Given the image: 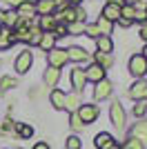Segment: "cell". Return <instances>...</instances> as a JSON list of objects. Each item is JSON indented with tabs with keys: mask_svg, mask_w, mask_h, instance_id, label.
Wrapping results in <instances>:
<instances>
[{
	"mask_svg": "<svg viewBox=\"0 0 147 149\" xmlns=\"http://www.w3.org/2000/svg\"><path fill=\"white\" fill-rule=\"evenodd\" d=\"M129 71H132V76H134L136 80H141L143 76L147 74V60L141 54H136V56L129 58Z\"/></svg>",
	"mask_w": 147,
	"mask_h": 149,
	"instance_id": "1",
	"label": "cell"
},
{
	"mask_svg": "<svg viewBox=\"0 0 147 149\" xmlns=\"http://www.w3.org/2000/svg\"><path fill=\"white\" fill-rule=\"evenodd\" d=\"M109 118H111V125L114 127H118V129H123L125 127V123H127V116H125V109H123V105L118 102V100H114L109 107Z\"/></svg>",
	"mask_w": 147,
	"mask_h": 149,
	"instance_id": "2",
	"label": "cell"
},
{
	"mask_svg": "<svg viewBox=\"0 0 147 149\" xmlns=\"http://www.w3.org/2000/svg\"><path fill=\"white\" fill-rule=\"evenodd\" d=\"M47 60H49V67L60 69V67H65V62H67V51L60 49V47H54L51 51H47Z\"/></svg>",
	"mask_w": 147,
	"mask_h": 149,
	"instance_id": "3",
	"label": "cell"
},
{
	"mask_svg": "<svg viewBox=\"0 0 147 149\" xmlns=\"http://www.w3.org/2000/svg\"><path fill=\"white\" fill-rule=\"evenodd\" d=\"M76 113H78V118H80L83 125H92L98 118V107L96 105H80V109Z\"/></svg>",
	"mask_w": 147,
	"mask_h": 149,
	"instance_id": "4",
	"label": "cell"
},
{
	"mask_svg": "<svg viewBox=\"0 0 147 149\" xmlns=\"http://www.w3.org/2000/svg\"><path fill=\"white\" fill-rule=\"evenodd\" d=\"M111 91H114V87H111V82L107 80V78H103L100 82H96V87H94V98L96 100H105L109 98Z\"/></svg>",
	"mask_w": 147,
	"mask_h": 149,
	"instance_id": "5",
	"label": "cell"
},
{
	"mask_svg": "<svg viewBox=\"0 0 147 149\" xmlns=\"http://www.w3.org/2000/svg\"><path fill=\"white\" fill-rule=\"evenodd\" d=\"M31 62H34L31 51H22V54L16 58V71H18V74H27L29 67H31Z\"/></svg>",
	"mask_w": 147,
	"mask_h": 149,
	"instance_id": "6",
	"label": "cell"
},
{
	"mask_svg": "<svg viewBox=\"0 0 147 149\" xmlns=\"http://www.w3.org/2000/svg\"><path fill=\"white\" fill-rule=\"evenodd\" d=\"M80 105H83V98H80V93L78 91H74V93H65V109L71 113H76L80 109Z\"/></svg>",
	"mask_w": 147,
	"mask_h": 149,
	"instance_id": "7",
	"label": "cell"
},
{
	"mask_svg": "<svg viewBox=\"0 0 147 149\" xmlns=\"http://www.w3.org/2000/svg\"><path fill=\"white\" fill-rule=\"evenodd\" d=\"M85 82H87V78H85V69H80V67H76V69H71V87L76 89V91H83V87H85Z\"/></svg>",
	"mask_w": 147,
	"mask_h": 149,
	"instance_id": "8",
	"label": "cell"
},
{
	"mask_svg": "<svg viewBox=\"0 0 147 149\" xmlns=\"http://www.w3.org/2000/svg\"><path fill=\"white\" fill-rule=\"evenodd\" d=\"M105 20H109V22H116L120 18V5H114V2H107L103 7V13H100Z\"/></svg>",
	"mask_w": 147,
	"mask_h": 149,
	"instance_id": "9",
	"label": "cell"
},
{
	"mask_svg": "<svg viewBox=\"0 0 147 149\" xmlns=\"http://www.w3.org/2000/svg\"><path fill=\"white\" fill-rule=\"evenodd\" d=\"M18 13H16V9H9V11L0 13V27H7V29H13V27L18 25Z\"/></svg>",
	"mask_w": 147,
	"mask_h": 149,
	"instance_id": "10",
	"label": "cell"
},
{
	"mask_svg": "<svg viewBox=\"0 0 147 149\" xmlns=\"http://www.w3.org/2000/svg\"><path fill=\"white\" fill-rule=\"evenodd\" d=\"M85 78H87V80H92V82H100L105 78V69L98 67L96 62H94V65H89V67L85 69Z\"/></svg>",
	"mask_w": 147,
	"mask_h": 149,
	"instance_id": "11",
	"label": "cell"
},
{
	"mask_svg": "<svg viewBox=\"0 0 147 149\" xmlns=\"http://www.w3.org/2000/svg\"><path fill=\"white\" fill-rule=\"evenodd\" d=\"M94 145H96V149H109L114 143V136L111 134H107V131H103V134H98L96 138H94Z\"/></svg>",
	"mask_w": 147,
	"mask_h": 149,
	"instance_id": "12",
	"label": "cell"
},
{
	"mask_svg": "<svg viewBox=\"0 0 147 149\" xmlns=\"http://www.w3.org/2000/svg\"><path fill=\"white\" fill-rule=\"evenodd\" d=\"M96 49H98V54H111V51H114L111 38L109 36H98L96 38Z\"/></svg>",
	"mask_w": 147,
	"mask_h": 149,
	"instance_id": "13",
	"label": "cell"
},
{
	"mask_svg": "<svg viewBox=\"0 0 147 149\" xmlns=\"http://www.w3.org/2000/svg\"><path fill=\"white\" fill-rule=\"evenodd\" d=\"M67 51V60H74V62H83V60H87V51L83 49V47H69V49H65Z\"/></svg>",
	"mask_w": 147,
	"mask_h": 149,
	"instance_id": "14",
	"label": "cell"
},
{
	"mask_svg": "<svg viewBox=\"0 0 147 149\" xmlns=\"http://www.w3.org/2000/svg\"><path fill=\"white\" fill-rule=\"evenodd\" d=\"M38 47L45 51H51L56 47V36L51 33V31H43V36H40V42H38Z\"/></svg>",
	"mask_w": 147,
	"mask_h": 149,
	"instance_id": "15",
	"label": "cell"
},
{
	"mask_svg": "<svg viewBox=\"0 0 147 149\" xmlns=\"http://www.w3.org/2000/svg\"><path fill=\"white\" fill-rule=\"evenodd\" d=\"M58 80H60V69H56V67L45 69V85L47 87H56Z\"/></svg>",
	"mask_w": 147,
	"mask_h": 149,
	"instance_id": "16",
	"label": "cell"
},
{
	"mask_svg": "<svg viewBox=\"0 0 147 149\" xmlns=\"http://www.w3.org/2000/svg\"><path fill=\"white\" fill-rule=\"evenodd\" d=\"M34 7H36V11L40 13V16H51V11L56 9V5L51 2V0H36Z\"/></svg>",
	"mask_w": 147,
	"mask_h": 149,
	"instance_id": "17",
	"label": "cell"
},
{
	"mask_svg": "<svg viewBox=\"0 0 147 149\" xmlns=\"http://www.w3.org/2000/svg\"><path fill=\"white\" fill-rule=\"evenodd\" d=\"M129 134H132L134 138H141L143 145H145V149H147V123H136Z\"/></svg>",
	"mask_w": 147,
	"mask_h": 149,
	"instance_id": "18",
	"label": "cell"
},
{
	"mask_svg": "<svg viewBox=\"0 0 147 149\" xmlns=\"http://www.w3.org/2000/svg\"><path fill=\"white\" fill-rule=\"evenodd\" d=\"M145 87H147V82L143 80V78H141V80H136L134 85H132V89H129V96H132L134 100H141L143 93H145Z\"/></svg>",
	"mask_w": 147,
	"mask_h": 149,
	"instance_id": "19",
	"label": "cell"
},
{
	"mask_svg": "<svg viewBox=\"0 0 147 149\" xmlns=\"http://www.w3.org/2000/svg\"><path fill=\"white\" fill-rule=\"evenodd\" d=\"M11 45H13L11 29H7V27H0V49H9Z\"/></svg>",
	"mask_w": 147,
	"mask_h": 149,
	"instance_id": "20",
	"label": "cell"
},
{
	"mask_svg": "<svg viewBox=\"0 0 147 149\" xmlns=\"http://www.w3.org/2000/svg\"><path fill=\"white\" fill-rule=\"evenodd\" d=\"M49 100H51V105H54L56 109H65V91L54 89V91L49 93Z\"/></svg>",
	"mask_w": 147,
	"mask_h": 149,
	"instance_id": "21",
	"label": "cell"
},
{
	"mask_svg": "<svg viewBox=\"0 0 147 149\" xmlns=\"http://www.w3.org/2000/svg\"><path fill=\"white\" fill-rule=\"evenodd\" d=\"M111 25H114V22L105 20L103 16H98V20H96V29L100 31V36H109V33H111Z\"/></svg>",
	"mask_w": 147,
	"mask_h": 149,
	"instance_id": "22",
	"label": "cell"
},
{
	"mask_svg": "<svg viewBox=\"0 0 147 149\" xmlns=\"http://www.w3.org/2000/svg\"><path fill=\"white\" fill-rule=\"evenodd\" d=\"M54 27H56L54 16H43V18H40V27H38L40 31H54Z\"/></svg>",
	"mask_w": 147,
	"mask_h": 149,
	"instance_id": "23",
	"label": "cell"
},
{
	"mask_svg": "<svg viewBox=\"0 0 147 149\" xmlns=\"http://www.w3.org/2000/svg\"><path fill=\"white\" fill-rule=\"evenodd\" d=\"M96 65L107 71V69L111 67V56H109V54H96Z\"/></svg>",
	"mask_w": 147,
	"mask_h": 149,
	"instance_id": "24",
	"label": "cell"
},
{
	"mask_svg": "<svg viewBox=\"0 0 147 149\" xmlns=\"http://www.w3.org/2000/svg\"><path fill=\"white\" fill-rule=\"evenodd\" d=\"M134 7L132 5H120V18H125V20H129V22H134Z\"/></svg>",
	"mask_w": 147,
	"mask_h": 149,
	"instance_id": "25",
	"label": "cell"
},
{
	"mask_svg": "<svg viewBox=\"0 0 147 149\" xmlns=\"http://www.w3.org/2000/svg\"><path fill=\"white\" fill-rule=\"evenodd\" d=\"M83 31H85V25H83V22H78V20L67 25V33H71V36H80Z\"/></svg>",
	"mask_w": 147,
	"mask_h": 149,
	"instance_id": "26",
	"label": "cell"
},
{
	"mask_svg": "<svg viewBox=\"0 0 147 149\" xmlns=\"http://www.w3.org/2000/svg\"><path fill=\"white\" fill-rule=\"evenodd\" d=\"M16 129H18V134H20V138H31L34 136V127L31 125H16Z\"/></svg>",
	"mask_w": 147,
	"mask_h": 149,
	"instance_id": "27",
	"label": "cell"
},
{
	"mask_svg": "<svg viewBox=\"0 0 147 149\" xmlns=\"http://www.w3.org/2000/svg\"><path fill=\"white\" fill-rule=\"evenodd\" d=\"M145 111H147V100L145 98H141V100H136V105H134V116H145Z\"/></svg>",
	"mask_w": 147,
	"mask_h": 149,
	"instance_id": "28",
	"label": "cell"
},
{
	"mask_svg": "<svg viewBox=\"0 0 147 149\" xmlns=\"http://www.w3.org/2000/svg\"><path fill=\"white\" fill-rule=\"evenodd\" d=\"M125 149H145V145H143V140L141 138H129L127 143H125Z\"/></svg>",
	"mask_w": 147,
	"mask_h": 149,
	"instance_id": "29",
	"label": "cell"
},
{
	"mask_svg": "<svg viewBox=\"0 0 147 149\" xmlns=\"http://www.w3.org/2000/svg\"><path fill=\"white\" fill-rule=\"evenodd\" d=\"M11 87H16V78H11V76H5L2 80H0V89H11Z\"/></svg>",
	"mask_w": 147,
	"mask_h": 149,
	"instance_id": "30",
	"label": "cell"
},
{
	"mask_svg": "<svg viewBox=\"0 0 147 149\" xmlns=\"http://www.w3.org/2000/svg\"><path fill=\"white\" fill-rule=\"evenodd\" d=\"M83 147V140L78 136H69L67 138V149H80Z\"/></svg>",
	"mask_w": 147,
	"mask_h": 149,
	"instance_id": "31",
	"label": "cell"
},
{
	"mask_svg": "<svg viewBox=\"0 0 147 149\" xmlns=\"http://www.w3.org/2000/svg\"><path fill=\"white\" fill-rule=\"evenodd\" d=\"M56 38H62V36H67V25H62V22H56L54 31H51Z\"/></svg>",
	"mask_w": 147,
	"mask_h": 149,
	"instance_id": "32",
	"label": "cell"
},
{
	"mask_svg": "<svg viewBox=\"0 0 147 149\" xmlns=\"http://www.w3.org/2000/svg\"><path fill=\"white\" fill-rule=\"evenodd\" d=\"M29 33H31V36H29V42H31V45H38V42H40V36H43V31L38 29V27L29 29Z\"/></svg>",
	"mask_w": 147,
	"mask_h": 149,
	"instance_id": "33",
	"label": "cell"
},
{
	"mask_svg": "<svg viewBox=\"0 0 147 149\" xmlns=\"http://www.w3.org/2000/svg\"><path fill=\"white\" fill-rule=\"evenodd\" d=\"M69 125H71V129H83V123H80V118H78V113H71V120H69Z\"/></svg>",
	"mask_w": 147,
	"mask_h": 149,
	"instance_id": "34",
	"label": "cell"
},
{
	"mask_svg": "<svg viewBox=\"0 0 147 149\" xmlns=\"http://www.w3.org/2000/svg\"><path fill=\"white\" fill-rule=\"evenodd\" d=\"M85 33H87V36H92V38H98V36H100V31L96 29V25H89V27H85Z\"/></svg>",
	"mask_w": 147,
	"mask_h": 149,
	"instance_id": "35",
	"label": "cell"
},
{
	"mask_svg": "<svg viewBox=\"0 0 147 149\" xmlns=\"http://www.w3.org/2000/svg\"><path fill=\"white\" fill-rule=\"evenodd\" d=\"M16 125H18V123H13V120L7 118L5 123H2V131H11V129H16Z\"/></svg>",
	"mask_w": 147,
	"mask_h": 149,
	"instance_id": "36",
	"label": "cell"
},
{
	"mask_svg": "<svg viewBox=\"0 0 147 149\" xmlns=\"http://www.w3.org/2000/svg\"><path fill=\"white\" fill-rule=\"evenodd\" d=\"M134 20H138V22L145 25V22H147V11H136L134 13Z\"/></svg>",
	"mask_w": 147,
	"mask_h": 149,
	"instance_id": "37",
	"label": "cell"
},
{
	"mask_svg": "<svg viewBox=\"0 0 147 149\" xmlns=\"http://www.w3.org/2000/svg\"><path fill=\"white\" fill-rule=\"evenodd\" d=\"M51 2H54L56 7H60V9H65V7H69V5H67V0H51Z\"/></svg>",
	"mask_w": 147,
	"mask_h": 149,
	"instance_id": "38",
	"label": "cell"
},
{
	"mask_svg": "<svg viewBox=\"0 0 147 149\" xmlns=\"http://www.w3.org/2000/svg\"><path fill=\"white\" fill-rule=\"evenodd\" d=\"M34 149H49V145L45 143V140H40V143H36V145H34Z\"/></svg>",
	"mask_w": 147,
	"mask_h": 149,
	"instance_id": "39",
	"label": "cell"
},
{
	"mask_svg": "<svg viewBox=\"0 0 147 149\" xmlns=\"http://www.w3.org/2000/svg\"><path fill=\"white\" fill-rule=\"evenodd\" d=\"M141 38H143V40H147V22L141 27Z\"/></svg>",
	"mask_w": 147,
	"mask_h": 149,
	"instance_id": "40",
	"label": "cell"
},
{
	"mask_svg": "<svg viewBox=\"0 0 147 149\" xmlns=\"http://www.w3.org/2000/svg\"><path fill=\"white\" fill-rule=\"evenodd\" d=\"M118 25H120V27H129L132 22H129V20H125V18H118Z\"/></svg>",
	"mask_w": 147,
	"mask_h": 149,
	"instance_id": "41",
	"label": "cell"
},
{
	"mask_svg": "<svg viewBox=\"0 0 147 149\" xmlns=\"http://www.w3.org/2000/svg\"><path fill=\"white\" fill-rule=\"evenodd\" d=\"M80 2H83V0H67V5H74V7H78Z\"/></svg>",
	"mask_w": 147,
	"mask_h": 149,
	"instance_id": "42",
	"label": "cell"
},
{
	"mask_svg": "<svg viewBox=\"0 0 147 149\" xmlns=\"http://www.w3.org/2000/svg\"><path fill=\"white\" fill-rule=\"evenodd\" d=\"M141 56H143V58H145V60H147V45H145V47H143V54H141Z\"/></svg>",
	"mask_w": 147,
	"mask_h": 149,
	"instance_id": "43",
	"label": "cell"
},
{
	"mask_svg": "<svg viewBox=\"0 0 147 149\" xmlns=\"http://www.w3.org/2000/svg\"><path fill=\"white\" fill-rule=\"evenodd\" d=\"M109 149H123V147H120V145H111Z\"/></svg>",
	"mask_w": 147,
	"mask_h": 149,
	"instance_id": "44",
	"label": "cell"
},
{
	"mask_svg": "<svg viewBox=\"0 0 147 149\" xmlns=\"http://www.w3.org/2000/svg\"><path fill=\"white\" fill-rule=\"evenodd\" d=\"M143 98H145V100H147V87H145V93H143Z\"/></svg>",
	"mask_w": 147,
	"mask_h": 149,
	"instance_id": "45",
	"label": "cell"
}]
</instances>
